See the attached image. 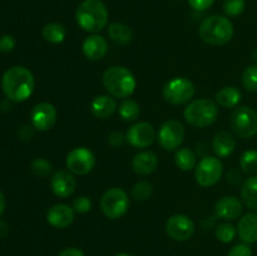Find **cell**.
<instances>
[{
  "instance_id": "484cf974",
  "label": "cell",
  "mask_w": 257,
  "mask_h": 256,
  "mask_svg": "<svg viewBox=\"0 0 257 256\" xmlns=\"http://www.w3.org/2000/svg\"><path fill=\"white\" fill-rule=\"evenodd\" d=\"M42 34L47 42L53 43V44H59V43L64 42L65 37H67V29L60 23L53 22L48 23L43 27Z\"/></svg>"
},
{
  "instance_id": "7bdbcfd3",
  "label": "cell",
  "mask_w": 257,
  "mask_h": 256,
  "mask_svg": "<svg viewBox=\"0 0 257 256\" xmlns=\"http://www.w3.org/2000/svg\"><path fill=\"white\" fill-rule=\"evenodd\" d=\"M4 211H5V197H4V193L0 191V216L3 215Z\"/></svg>"
},
{
  "instance_id": "d6986e66",
  "label": "cell",
  "mask_w": 257,
  "mask_h": 256,
  "mask_svg": "<svg viewBox=\"0 0 257 256\" xmlns=\"http://www.w3.org/2000/svg\"><path fill=\"white\" fill-rule=\"evenodd\" d=\"M158 167V157L152 151H142L132 158V168L137 175L147 176Z\"/></svg>"
},
{
  "instance_id": "cb8c5ba5",
  "label": "cell",
  "mask_w": 257,
  "mask_h": 256,
  "mask_svg": "<svg viewBox=\"0 0 257 256\" xmlns=\"http://www.w3.org/2000/svg\"><path fill=\"white\" fill-rule=\"evenodd\" d=\"M108 35L115 44L125 45L132 40L133 32L124 23H110L108 27Z\"/></svg>"
},
{
  "instance_id": "ac0fdd59",
  "label": "cell",
  "mask_w": 257,
  "mask_h": 256,
  "mask_svg": "<svg viewBox=\"0 0 257 256\" xmlns=\"http://www.w3.org/2000/svg\"><path fill=\"white\" fill-rule=\"evenodd\" d=\"M83 54L89 60H100L108 52V42L104 37L98 34L89 35L83 42Z\"/></svg>"
},
{
  "instance_id": "836d02e7",
  "label": "cell",
  "mask_w": 257,
  "mask_h": 256,
  "mask_svg": "<svg viewBox=\"0 0 257 256\" xmlns=\"http://www.w3.org/2000/svg\"><path fill=\"white\" fill-rule=\"evenodd\" d=\"M30 168H32V172L34 175L39 176V177H45L52 171V165L45 158H35L30 163Z\"/></svg>"
},
{
  "instance_id": "8fae6325",
  "label": "cell",
  "mask_w": 257,
  "mask_h": 256,
  "mask_svg": "<svg viewBox=\"0 0 257 256\" xmlns=\"http://www.w3.org/2000/svg\"><path fill=\"white\" fill-rule=\"evenodd\" d=\"M185 138V127L178 120L170 119L161 125L157 140L161 147L166 151H175L182 145Z\"/></svg>"
},
{
  "instance_id": "277c9868",
  "label": "cell",
  "mask_w": 257,
  "mask_h": 256,
  "mask_svg": "<svg viewBox=\"0 0 257 256\" xmlns=\"http://www.w3.org/2000/svg\"><path fill=\"white\" fill-rule=\"evenodd\" d=\"M233 33H235V29L231 20L227 17L217 14L203 19L198 29L201 39L215 47L227 44L232 39Z\"/></svg>"
},
{
  "instance_id": "5b68a950",
  "label": "cell",
  "mask_w": 257,
  "mask_h": 256,
  "mask_svg": "<svg viewBox=\"0 0 257 256\" xmlns=\"http://www.w3.org/2000/svg\"><path fill=\"white\" fill-rule=\"evenodd\" d=\"M185 120L195 128H206L216 122L218 117V107L213 100L202 98L188 103L183 110Z\"/></svg>"
},
{
  "instance_id": "1f68e13d",
  "label": "cell",
  "mask_w": 257,
  "mask_h": 256,
  "mask_svg": "<svg viewBox=\"0 0 257 256\" xmlns=\"http://www.w3.org/2000/svg\"><path fill=\"white\" fill-rule=\"evenodd\" d=\"M242 85L245 89L250 92H256L257 90V65H250L242 73Z\"/></svg>"
},
{
  "instance_id": "ab89813d",
  "label": "cell",
  "mask_w": 257,
  "mask_h": 256,
  "mask_svg": "<svg viewBox=\"0 0 257 256\" xmlns=\"http://www.w3.org/2000/svg\"><path fill=\"white\" fill-rule=\"evenodd\" d=\"M58 256H85V253L83 252L80 248L68 247V248H64V250L60 251L59 255Z\"/></svg>"
},
{
  "instance_id": "44dd1931",
  "label": "cell",
  "mask_w": 257,
  "mask_h": 256,
  "mask_svg": "<svg viewBox=\"0 0 257 256\" xmlns=\"http://www.w3.org/2000/svg\"><path fill=\"white\" fill-rule=\"evenodd\" d=\"M117 108V102L112 95H98L90 103V110L93 115L99 119H107L112 117Z\"/></svg>"
},
{
  "instance_id": "74e56055",
  "label": "cell",
  "mask_w": 257,
  "mask_h": 256,
  "mask_svg": "<svg viewBox=\"0 0 257 256\" xmlns=\"http://www.w3.org/2000/svg\"><path fill=\"white\" fill-rule=\"evenodd\" d=\"M15 47V40L12 35H3L0 37V52L8 53L12 52Z\"/></svg>"
},
{
  "instance_id": "9c48e42d",
  "label": "cell",
  "mask_w": 257,
  "mask_h": 256,
  "mask_svg": "<svg viewBox=\"0 0 257 256\" xmlns=\"http://www.w3.org/2000/svg\"><path fill=\"white\" fill-rule=\"evenodd\" d=\"M223 173V165L218 157L206 156L196 165V182L202 187H210L221 180Z\"/></svg>"
},
{
  "instance_id": "30bf717a",
  "label": "cell",
  "mask_w": 257,
  "mask_h": 256,
  "mask_svg": "<svg viewBox=\"0 0 257 256\" xmlns=\"http://www.w3.org/2000/svg\"><path fill=\"white\" fill-rule=\"evenodd\" d=\"M65 166L73 175H88L95 166V156L89 148L75 147L67 155Z\"/></svg>"
},
{
  "instance_id": "4fadbf2b",
  "label": "cell",
  "mask_w": 257,
  "mask_h": 256,
  "mask_svg": "<svg viewBox=\"0 0 257 256\" xmlns=\"http://www.w3.org/2000/svg\"><path fill=\"white\" fill-rule=\"evenodd\" d=\"M57 109L47 102L38 103L30 112V122L33 128L38 131H49L57 123Z\"/></svg>"
},
{
  "instance_id": "2e32d148",
  "label": "cell",
  "mask_w": 257,
  "mask_h": 256,
  "mask_svg": "<svg viewBox=\"0 0 257 256\" xmlns=\"http://www.w3.org/2000/svg\"><path fill=\"white\" fill-rule=\"evenodd\" d=\"M243 211V205L236 196H225L216 202L215 213L216 217L225 221H233L241 216Z\"/></svg>"
},
{
  "instance_id": "4316f807",
  "label": "cell",
  "mask_w": 257,
  "mask_h": 256,
  "mask_svg": "<svg viewBox=\"0 0 257 256\" xmlns=\"http://www.w3.org/2000/svg\"><path fill=\"white\" fill-rule=\"evenodd\" d=\"M196 162H197V157L191 148L183 147L176 151L175 163L180 170L191 171L196 167Z\"/></svg>"
},
{
  "instance_id": "9a60e30c",
  "label": "cell",
  "mask_w": 257,
  "mask_h": 256,
  "mask_svg": "<svg viewBox=\"0 0 257 256\" xmlns=\"http://www.w3.org/2000/svg\"><path fill=\"white\" fill-rule=\"evenodd\" d=\"M50 187L55 196L60 198H67L74 193L77 180L69 171L58 170L50 178Z\"/></svg>"
},
{
  "instance_id": "83f0119b",
  "label": "cell",
  "mask_w": 257,
  "mask_h": 256,
  "mask_svg": "<svg viewBox=\"0 0 257 256\" xmlns=\"http://www.w3.org/2000/svg\"><path fill=\"white\" fill-rule=\"evenodd\" d=\"M140 105L136 100L133 99H125L122 100L119 105V115L123 120L125 122H135L138 117H140Z\"/></svg>"
},
{
  "instance_id": "ba28073f",
  "label": "cell",
  "mask_w": 257,
  "mask_h": 256,
  "mask_svg": "<svg viewBox=\"0 0 257 256\" xmlns=\"http://www.w3.org/2000/svg\"><path fill=\"white\" fill-rule=\"evenodd\" d=\"M233 132L241 138H251L257 135V113L250 107H237L230 117Z\"/></svg>"
},
{
  "instance_id": "7a4b0ae2",
  "label": "cell",
  "mask_w": 257,
  "mask_h": 256,
  "mask_svg": "<svg viewBox=\"0 0 257 256\" xmlns=\"http://www.w3.org/2000/svg\"><path fill=\"white\" fill-rule=\"evenodd\" d=\"M107 7L100 0H83L75 10V20L85 32L95 34L104 29L108 24Z\"/></svg>"
},
{
  "instance_id": "f1b7e54d",
  "label": "cell",
  "mask_w": 257,
  "mask_h": 256,
  "mask_svg": "<svg viewBox=\"0 0 257 256\" xmlns=\"http://www.w3.org/2000/svg\"><path fill=\"white\" fill-rule=\"evenodd\" d=\"M240 166L242 171L248 175H256L257 173V151L248 150L242 153L240 158Z\"/></svg>"
},
{
  "instance_id": "b9f144b4",
  "label": "cell",
  "mask_w": 257,
  "mask_h": 256,
  "mask_svg": "<svg viewBox=\"0 0 257 256\" xmlns=\"http://www.w3.org/2000/svg\"><path fill=\"white\" fill-rule=\"evenodd\" d=\"M8 232H9V226H8L5 221L0 220V237H5Z\"/></svg>"
},
{
  "instance_id": "5bb4252c",
  "label": "cell",
  "mask_w": 257,
  "mask_h": 256,
  "mask_svg": "<svg viewBox=\"0 0 257 256\" xmlns=\"http://www.w3.org/2000/svg\"><path fill=\"white\" fill-rule=\"evenodd\" d=\"M156 131L148 122H140L133 124L127 132V141L135 148H147L155 142Z\"/></svg>"
},
{
  "instance_id": "d590c367",
  "label": "cell",
  "mask_w": 257,
  "mask_h": 256,
  "mask_svg": "<svg viewBox=\"0 0 257 256\" xmlns=\"http://www.w3.org/2000/svg\"><path fill=\"white\" fill-rule=\"evenodd\" d=\"M227 256H252V250L247 243H240V245L233 246Z\"/></svg>"
},
{
  "instance_id": "e575fe53",
  "label": "cell",
  "mask_w": 257,
  "mask_h": 256,
  "mask_svg": "<svg viewBox=\"0 0 257 256\" xmlns=\"http://www.w3.org/2000/svg\"><path fill=\"white\" fill-rule=\"evenodd\" d=\"M73 210L78 213H87L92 210V201L87 196H79L73 201Z\"/></svg>"
},
{
  "instance_id": "d4e9b609",
  "label": "cell",
  "mask_w": 257,
  "mask_h": 256,
  "mask_svg": "<svg viewBox=\"0 0 257 256\" xmlns=\"http://www.w3.org/2000/svg\"><path fill=\"white\" fill-rule=\"evenodd\" d=\"M241 197L246 207L257 211V175L251 176L243 182L241 188Z\"/></svg>"
},
{
  "instance_id": "f35d334b",
  "label": "cell",
  "mask_w": 257,
  "mask_h": 256,
  "mask_svg": "<svg viewBox=\"0 0 257 256\" xmlns=\"http://www.w3.org/2000/svg\"><path fill=\"white\" fill-rule=\"evenodd\" d=\"M187 2L195 10L203 12V10H207L208 8L212 7L215 0H187Z\"/></svg>"
},
{
  "instance_id": "8d00e7d4",
  "label": "cell",
  "mask_w": 257,
  "mask_h": 256,
  "mask_svg": "<svg viewBox=\"0 0 257 256\" xmlns=\"http://www.w3.org/2000/svg\"><path fill=\"white\" fill-rule=\"evenodd\" d=\"M125 140H127V136L123 135L122 132H112L108 136V143L114 148H118L124 145Z\"/></svg>"
},
{
  "instance_id": "ffe728a7",
  "label": "cell",
  "mask_w": 257,
  "mask_h": 256,
  "mask_svg": "<svg viewBox=\"0 0 257 256\" xmlns=\"http://www.w3.org/2000/svg\"><path fill=\"white\" fill-rule=\"evenodd\" d=\"M237 233L243 243L252 245L257 242V212H248L241 217Z\"/></svg>"
},
{
  "instance_id": "3957f363",
  "label": "cell",
  "mask_w": 257,
  "mask_h": 256,
  "mask_svg": "<svg viewBox=\"0 0 257 256\" xmlns=\"http://www.w3.org/2000/svg\"><path fill=\"white\" fill-rule=\"evenodd\" d=\"M102 82L112 97L120 99H125L132 95L137 85L133 73L123 65H113L108 68L103 73Z\"/></svg>"
},
{
  "instance_id": "603a6c76",
  "label": "cell",
  "mask_w": 257,
  "mask_h": 256,
  "mask_svg": "<svg viewBox=\"0 0 257 256\" xmlns=\"http://www.w3.org/2000/svg\"><path fill=\"white\" fill-rule=\"evenodd\" d=\"M242 100V93L236 87H223L216 93V102L222 108H236Z\"/></svg>"
},
{
  "instance_id": "8992f818",
  "label": "cell",
  "mask_w": 257,
  "mask_h": 256,
  "mask_svg": "<svg viewBox=\"0 0 257 256\" xmlns=\"http://www.w3.org/2000/svg\"><path fill=\"white\" fill-rule=\"evenodd\" d=\"M103 215L109 220H118L127 213L130 208V197L123 188L113 187L105 191L100 200Z\"/></svg>"
},
{
  "instance_id": "4dcf8cb0",
  "label": "cell",
  "mask_w": 257,
  "mask_h": 256,
  "mask_svg": "<svg viewBox=\"0 0 257 256\" xmlns=\"http://www.w3.org/2000/svg\"><path fill=\"white\" fill-rule=\"evenodd\" d=\"M236 233L237 232H236L235 226L231 225V223L228 222L220 223V225L217 226V228H216V238L223 243L232 242Z\"/></svg>"
},
{
  "instance_id": "6da1fadb",
  "label": "cell",
  "mask_w": 257,
  "mask_h": 256,
  "mask_svg": "<svg viewBox=\"0 0 257 256\" xmlns=\"http://www.w3.org/2000/svg\"><path fill=\"white\" fill-rule=\"evenodd\" d=\"M34 77L24 67H12L3 74L2 88L5 97L15 103L27 100L34 90Z\"/></svg>"
},
{
  "instance_id": "7402d4cb",
  "label": "cell",
  "mask_w": 257,
  "mask_h": 256,
  "mask_svg": "<svg viewBox=\"0 0 257 256\" xmlns=\"http://www.w3.org/2000/svg\"><path fill=\"white\" fill-rule=\"evenodd\" d=\"M236 148V138L232 133L227 131H221L216 133L212 140V150L216 156L220 158H226L232 155Z\"/></svg>"
},
{
  "instance_id": "60d3db41",
  "label": "cell",
  "mask_w": 257,
  "mask_h": 256,
  "mask_svg": "<svg viewBox=\"0 0 257 256\" xmlns=\"http://www.w3.org/2000/svg\"><path fill=\"white\" fill-rule=\"evenodd\" d=\"M33 135H34V132H33L32 127H28V125H24V127H22L19 130V137L22 138V140H30V138L33 137Z\"/></svg>"
},
{
  "instance_id": "e0dca14e",
  "label": "cell",
  "mask_w": 257,
  "mask_h": 256,
  "mask_svg": "<svg viewBox=\"0 0 257 256\" xmlns=\"http://www.w3.org/2000/svg\"><path fill=\"white\" fill-rule=\"evenodd\" d=\"M75 218V211L65 203H57L52 206L47 212V221L55 228H65L73 223Z\"/></svg>"
},
{
  "instance_id": "d6a6232c",
  "label": "cell",
  "mask_w": 257,
  "mask_h": 256,
  "mask_svg": "<svg viewBox=\"0 0 257 256\" xmlns=\"http://www.w3.org/2000/svg\"><path fill=\"white\" fill-rule=\"evenodd\" d=\"M246 8V0H225L223 12L227 17H238Z\"/></svg>"
},
{
  "instance_id": "7c38bea8",
  "label": "cell",
  "mask_w": 257,
  "mask_h": 256,
  "mask_svg": "<svg viewBox=\"0 0 257 256\" xmlns=\"http://www.w3.org/2000/svg\"><path fill=\"white\" fill-rule=\"evenodd\" d=\"M166 233L175 241H187L193 236L196 230L195 222L186 215L171 216L165 225Z\"/></svg>"
},
{
  "instance_id": "ee69618b",
  "label": "cell",
  "mask_w": 257,
  "mask_h": 256,
  "mask_svg": "<svg viewBox=\"0 0 257 256\" xmlns=\"http://www.w3.org/2000/svg\"><path fill=\"white\" fill-rule=\"evenodd\" d=\"M114 256H132V255H130V253L122 252V253H117V255H114Z\"/></svg>"
},
{
  "instance_id": "52a82bcc",
  "label": "cell",
  "mask_w": 257,
  "mask_h": 256,
  "mask_svg": "<svg viewBox=\"0 0 257 256\" xmlns=\"http://www.w3.org/2000/svg\"><path fill=\"white\" fill-rule=\"evenodd\" d=\"M196 93V88L190 79L183 77L168 80L162 89V95L172 105H182L190 102Z\"/></svg>"
},
{
  "instance_id": "f546056e",
  "label": "cell",
  "mask_w": 257,
  "mask_h": 256,
  "mask_svg": "<svg viewBox=\"0 0 257 256\" xmlns=\"http://www.w3.org/2000/svg\"><path fill=\"white\" fill-rule=\"evenodd\" d=\"M153 188L152 185L147 181H138L132 187V197L137 201H146L152 196Z\"/></svg>"
}]
</instances>
